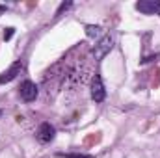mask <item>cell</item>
<instances>
[{
  "label": "cell",
  "instance_id": "obj_3",
  "mask_svg": "<svg viewBox=\"0 0 160 158\" xmlns=\"http://www.w3.org/2000/svg\"><path fill=\"white\" fill-rule=\"evenodd\" d=\"M21 97H22V101H26V102L36 101V97H38V86H36L32 80H24V82L21 84Z\"/></svg>",
  "mask_w": 160,
  "mask_h": 158
},
{
  "label": "cell",
  "instance_id": "obj_8",
  "mask_svg": "<svg viewBox=\"0 0 160 158\" xmlns=\"http://www.w3.org/2000/svg\"><path fill=\"white\" fill-rule=\"evenodd\" d=\"M71 6H73V2H63V4H60V7H58V11H56V17H58V15H62L63 11H67Z\"/></svg>",
  "mask_w": 160,
  "mask_h": 158
},
{
  "label": "cell",
  "instance_id": "obj_1",
  "mask_svg": "<svg viewBox=\"0 0 160 158\" xmlns=\"http://www.w3.org/2000/svg\"><path fill=\"white\" fill-rule=\"evenodd\" d=\"M112 47H114V39H112L110 36L101 37L99 43L93 47V58H95V60H102V58L112 50Z\"/></svg>",
  "mask_w": 160,
  "mask_h": 158
},
{
  "label": "cell",
  "instance_id": "obj_10",
  "mask_svg": "<svg viewBox=\"0 0 160 158\" xmlns=\"http://www.w3.org/2000/svg\"><path fill=\"white\" fill-rule=\"evenodd\" d=\"M4 9H6V6H0V13H2V11H4Z\"/></svg>",
  "mask_w": 160,
  "mask_h": 158
},
{
  "label": "cell",
  "instance_id": "obj_6",
  "mask_svg": "<svg viewBox=\"0 0 160 158\" xmlns=\"http://www.w3.org/2000/svg\"><path fill=\"white\" fill-rule=\"evenodd\" d=\"M136 9L145 13V15H153V13H158L160 11V2L155 0H140L136 2Z\"/></svg>",
  "mask_w": 160,
  "mask_h": 158
},
{
  "label": "cell",
  "instance_id": "obj_2",
  "mask_svg": "<svg viewBox=\"0 0 160 158\" xmlns=\"http://www.w3.org/2000/svg\"><path fill=\"white\" fill-rule=\"evenodd\" d=\"M91 99L95 102H102L106 99V89H104V84H102V78L99 75H95L93 80H91Z\"/></svg>",
  "mask_w": 160,
  "mask_h": 158
},
{
  "label": "cell",
  "instance_id": "obj_9",
  "mask_svg": "<svg viewBox=\"0 0 160 158\" xmlns=\"http://www.w3.org/2000/svg\"><path fill=\"white\" fill-rule=\"evenodd\" d=\"M13 34H15V30H13V28H6V32H4V39L9 41L11 37H13Z\"/></svg>",
  "mask_w": 160,
  "mask_h": 158
},
{
  "label": "cell",
  "instance_id": "obj_5",
  "mask_svg": "<svg viewBox=\"0 0 160 158\" xmlns=\"http://www.w3.org/2000/svg\"><path fill=\"white\" fill-rule=\"evenodd\" d=\"M54 134H56V130H54V126L50 123H41L36 136H38V140L41 143H50L54 140Z\"/></svg>",
  "mask_w": 160,
  "mask_h": 158
},
{
  "label": "cell",
  "instance_id": "obj_11",
  "mask_svg": "<svg viewBox=\"0 0 160 158\" xmlns=\"http://www.w3.org/2000/svg\"><path fill=\"white\" fill-rule=\"evenodd\" d=\"M0 117H2V110H0Z\"/></svg>",
  "mask_w": 160,
  "mask_h": 158
},
{
  "label": "cell",
  "instance_id": "obj_7",
  "mask_svg": "<svg viewBox=\"0 0 160 158\" xmlns=\"http://www.w3.org/2000/svg\"><path fill=\"white\" fill-rule=\"evenodd\" d=\"M86 34H88V37H99V36H101V26L88 24V26H86Z\"/></svg>",
  "mask_w": 160,
  "mask_h": 158
},
{
  "label": "cell",
  "instance_id": "obj_4",
  "mask_svg": "<svg viewBox=\"0 0 160 158\" xmlns=\"http://www.w3.org/2000/svg\"><path fill=\"white\" fill-rule=\"evenodd\" d=\"M24 69V65H22V62L19 60V62H15L8 71H4L2 75H0V84H8V82H11V80H15L19 75H21V71Z\"/></svg>",
  "mask_w": 160,
  "mask_h": 158
}]
</instances>
